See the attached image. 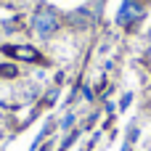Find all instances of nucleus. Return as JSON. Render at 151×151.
Wrapping results in <instances>:
<instances>
[{"label":"nucleus","mask_w":151,"mask_h":151,"mask_svg":"<svg viewBox=\"0 0 151 151\" xmlns=\"http://www.w3.org/2000/svg\"><path fill=\"white\" fill-rule=\"evenodd\" d=\"M58 27H61V16H58L53 8L42 5V8L35 11V16H32V29H35V35H37L40 40L53 37V35L58 32Z\"/></svg>","instance_id":"1"},{"label":"nucleus","mask_w":151,"mask_h":151,"mask_svg":"<svg viewBox=\"0 0 151 151\" xmlns=\"http://www.w3.org/2000/svg\"><path fill=\"white\" fill-rule=\"evenodd\" d=\"M141 5H138V0H125V5H122V11H119V24H127V21H135V19H141Z\"/></svg>","instance_id":"2"},{"label":"nucleus","mask_w":151,"mask_h":151,"mask_svg":"<svg viewBox=\"0 0 151 151\" xmlns=\"http://www.w3.org/2000/svg\"><path fill=\"white\" fill-rule=\"evenodd\" d=\"M5 53L8 56H16V58H27V61H40V53L35 50V48H5Z\"/></svg>","instance_id":"3"},{"label":"nucleus","mask_w":151,"mask_h":151,"mask_svg":"<svg viewBox=\"0 0 151 151\" xmlns=\"http://www.w3.org/2000/svg\"><path fill=\"white\" fill-rule=\"evenodd\" d=\"M74 119H77V117H74V111L64 114V117H61V130H72V127H74Z\"/></svg>","instance_id":"4"},{"label":"nucleus","mask_w":151,"mask_h":151,"mask_svg":"<svg viewBox=\"0 0 151 151\" xmlns=\"http://www.w3.org/2000/svg\"><path fill=\"white\" fill-rule=\"evenodd\" d=\"M0 74H5V77H13V74H16V66H0Z\"/></svg>","instance_id":"5"}]
</instances>
